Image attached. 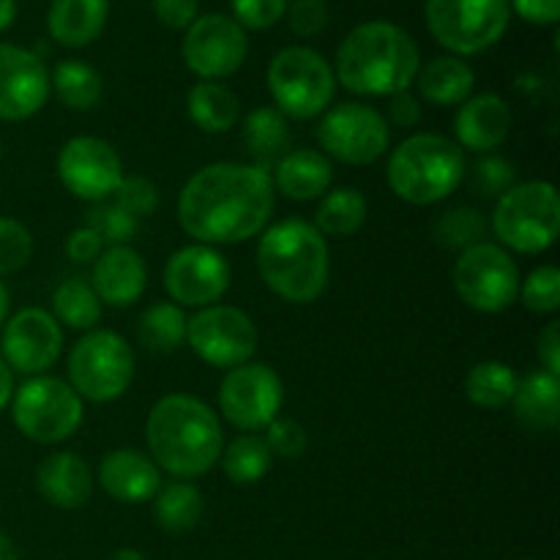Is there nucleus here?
Instances as JSON below:
<instances>
[{"label": "nucleus", "mask_w": 560, "mask_h": 560, "mask_svg": "<svg viewBox=\"0 0 560 560\" xmlns=\"http://www.w3.org/2000/svg\"><path fill=\"white\" fill-rule=\"evenodd\" d=\"M257 273L282 301L312 304L323 295L331 273L326 238L304 219L271 224L257 244Z\"/></svg>", "instance_id": "obj_4"}, {"label": "nucleus", "mask_w": 560, "mask_h": 560, "mask_svg": "<svg viewBox=\"0 0 560 560\" xmlns=\"http://www.w3.org/2000/svg\"><path fill=\"white\" fill-rule=\"evenodd\" d=\"M315 135L326 156L350 167L377 162L392 145V126L386 124V115L364 102H342L328 107L320 115Z\"/></svg>", "instance_id": "obj_11"}, {"label": "nucleus", "mask_w": 560, "mask_h": 560, "mask_svg": "<svg viewBox=\"0 0 560 560\" xmlns=\"http://www.w3.org/2000/svg\"><path fill=\"white\" fill-rule=\"evenodd\" d=\"M509 5L534 25H556L560 20V0H509Z\"/></svg>", "instance_id": "obj_50"}, {"label": "nucleus", "mask_w": 560, "mask_h": 560, "mask_svg": "<svg viewBox=\"0 0 560 560\" xmlns=\"http://www.w3.org/2000/svg\"><path fill=\"white\" fill-rule=\"evenodd\" d=\"M180 55L191 74L219 82L235 74L249 55V36L228 14H202L186 27Z\"/></svg>", "instance_id": "obj_15"}, {"label": "nucleus", "mask_w": 560, "mask_h": 560, "mask_svg": "<svg viewBox=\"0 0 560 560\" xmlns=\"http://www.w3.org/2000/svg\"><path fill=\"white\" fill-rule=\"evenodd\" d=\"M514 416L536 432L556 430L560 421V377L545 370L530 372L517 383L512 397Z\"/></svg>", "instance_id": "obj_27"}, {"label": "nucleus", "mask_w": 560, "mask_h": 560, "mask_svg": "<svg viewBox=\"0 0 560 560\" xmlns=\"http://www.w3.org/2000/svg\"><path fill=\"white\" fill-rule=\"evenodd\" d=\"M465 175H468V184L476 195L495 197V200L517 184V173H514L512 162H506L503 156H492V153H485V156L474 164V170Z\"/></svg>", "instance_id": "obj_39"}, {"label": "nucleus", "mask_w": 560, "mask_h": 560, "mask_svg": "<svg viewBox=\"0 0 560 560\" xmlns=\"http://www.w3.org/2000/svg\"><path fill=\"white\" fill-rule=\"evenodd\" d=\"M228 260L217 246L189 244L175 252L164 266V290L180 310H206L230 290Z\"/></svg>", "instance_id": "obj_16"}, {"label": "nucleus", "mask_w": 560, "mask_h": 560, "mask_svg": "<svg viewBox=\"0 0 560 560\" xmlns=\"http://www.w3.org/2000/svg\"><path fill=\"white\" fill-rule=\"evenodd\" d=\"M290 0H230L233 5V20L249 31H268L277 25L288 11Z\"/></svg>", "instance_id": "obj_43"}, {"label": "nucleus", "mask_w": 560, "mask_h": 560, "mask_svg": "<svg viewBox=\"0 0 560 560\" xmlns=\"http://www.w3.org/2000/svg\"><path fill=\"white\" fill-rule=\"evenodd\" d=\"M284 16H288V25L295 36L312 38L326 31L328 5L323 0H290Z\"/></svg>", "instance_id": "obj_45"}, {"label": "nucleus", "mask_w": 560, "mask_h": 560, "mask_svg": "<svg viewBox=\"0 0 560 560\" xmlns=\"http://www.w3.org/2000/svg\"><path fill=\"white\" fill-rule=\"evenodd\" d=\"M135 381V353L120 334L93 328L74 342L69 353V386L88 402H113Z\"/></svg>", "instance_id": "obj_8"}, {"label": "nucleus", "mask_w": 560, "mask_h": 560, "mask_svg": "<svg viewBox=\"0 0 560 560\" xmlns=\"http://www.w3.org/2000/svg\"><path fill=\"white\" fill-rule=\"evenodd\" d=\"M427 27L454 55H479L498 44L512 20L509 0H427Z\"/></svg>", "instance_id": "obj_10"}, {"label": "nucleus", "mask_w": 560, "mask_h": 560, "mask_svg": "<svg viewBox=\"0 0 560 560\" xmlns=\"http://www.w3.org/2000/svg\"><path fill=\"white\" fill-rule=\"evenodd\" d=\"M49 71L33 49L0 42V120H27L47 104Z\"/></svg>", "instance_id": "obj_19"}, {"label": "nucleus", "mask_w": 560, "mask_h": 560, "mask_svg": "<svg viewBox=\"0 0 560 560\" xmlns=\"http://www.w3.org/2000/svg\"><path fill=\"white\" fill-rule=\"evenodd\" d=\"M520 301L534 315H556L560 310V271L556 266H539L520 282Z\"/></svg>", "instance_id": "obj_38"}, {"label": "nucleus", "mask_w": 560, "mask_h": 560, "mask_svg": "<svg viewBox=\"0 0 560 560\" xmlns=\"http://www.w3.org/2000/svg\"><path fill=\"white\" fill-rule=\"evenodd\" d=\"M262 441L268 443L273 457L282 459H295L306 452V430L293 419H273L271 424L266 427V435Z\"/></svg>", "instance_id": "obj_44"}, {"label": "nucleus", "mask_w": 560, "mask_h": 560, "mask_svg": "<svg viewBox=\"0 0 560 560\" xmlns=\"http://www.w3.org/2000/svg\"><path fill=\"white\" fill-rule=\"evenodd\" d=\"M11 397H14V372L0 359V410L11 405Z\"/></svg>", "instance_id": "obj_51"}, {"label": "nucleus", "mask_w": 560, "mask_h": 560, "mask_svg": "<svg viewBox=\"0 0 560 560\" xmlns=\"http://www.w3.org/2000/svg\"><path fill=\"white\" fill-rule=\"evenodd\" d=\"M244 145L255 167L271 173L290 151L288 118L277 107H257L244 118Z\"/></svg>", "instance_id": "obj_28"}, {"label": "nucleus", "mask_w": 560, "mask_h": 560, "mask_svg": "<svg viewBox=\"0 0 560 560\" xmlns=\"http://www.w3.org/2000/svg\"><path fill=\"white\" fill-rule=\"evenodd\" d=\"M98 485L118 503H145L162 487V474L148 454L137 448H115L104 454L98 465Z\"/></svg>", "instance_id": "obj_21"}, {"label": "nucleus", "mask_w": 560, "mask_h": 560, "mask_svg": "<svg viewBox=\"0 0 560 560\" xmlns=\"http://www.w3.org/2000/svg\"><path fill=\"white\" fill-rule=\"evenodd\" d=\"M33 235L22 222L0 217V277L16 273L31 262Z\"/></svg>", "instance_id": "obj_41"}, {"label": "nucleus", "mask_w": 560, "mask_h": 560, "mask_svg": "<svg viewBox=\"0 0 560 560\" xmlns=\"http://www.w3.org/2000/svg\"><path fill=\"white\" fill-rule=\"evenodd\" d=\"M0 560H20L14 541H11L3 530H0Z\"/></svg>", "instance_id": "obj_53"}, {"label": "nucleus", "mask_w": 560, "mask_h": 560, "mask_svg": "<svg viewBox=\"0 0 560 560\" xmlns=\"http://www.w3.org/2000/svg\"><path fill=\"white\" fill-rule=\"evenodd\" d=\"M273 189L282 191L288 200L312 202L320 200L328 191L334 178V167L326 153L312 151V148H299L288 151L273 167Z\"/></svg>", "instance_id": "obj_24"}, {"label": "nucleus", "mask_w": 560, "mask_h": 560, "mask_svg": "<svg viewBox=\"0 0 560 560\" xmlns=\"http://www.w3.org/2000/svg\"><path fill=\"white\" fill-rule=\"evenodd\" d=\"M268 93L284 118H320L334 102L337 77L331 63L312 47H284L268 63Z\"/></svg>", "instance_id": "obj_7"}, {"label": "nucleus", "mask_w": 560, "mask_h": 560, "mask_svg": "<svg viewBox=\"0 0 560 560\" xmlns=\"http://www.w3.org/2000/svg\"><path fill=\"white\" fill-rule=\"evenodd\" d=\"M284 386L277 370L260 361L233 366L219 386V410L235 430L257 435L282 410Z\"/></svg>", "instance_id": "obj_14"}, {"label": "nucleus", "mask_w": 560, "mask_h": 560, "mask_svg": "<svg viewBox=\"0 0 560 560\" xmlns=\"http://www.w3.org/2000/svg\"><path fill=\"white\" fill-rule=\"evenodd\" d=\"M107 14L109 0H52L47 11V31L60 47L80 49L102 36Z\"/></svg>", "instance_id": "obj_25"}, {"label": "nucleus", "mask_w": 560, "mask_h": 560, "mask_svg": "<svg viewBox=\"0 0 560 560\" xmlns=\"http://www.w3.org/2000/svg\"><path fill=\"white\" fill-rule=\"evenodd\" d=\"M200 0H153V14L170 31H186L197 20Z\"/></svg>", "instance_id": "obj_46"}, {"label": "nucleus", "mask_w": 560, "mask_h": 560, "mask_svg": "<svg viewBox=\"0 0 560 560\" xmlns=\"http://www.w3.org/2000/svg\"><path fill=\"white\" fill-rule=\"evenodd\" d=\"M416 85L424 102L435 107H454L474 96L476 74L457 55H441L424 63L416 74Z\"/></svg>", "instance_id": "obj_26"}, {"label": "nucleus", "mask_w": 560, "mask_h": 560, "mask_svg": "<svg viewBox=\"0 0 560 560\" xmlns=\"http://www.w3.org/2000/svg\"><path fill=\"white\" fill-rule=\"evenodd\" d=\"M16 20V0H0V33L9 31Z\"/></svg>", "instance_id": "obj_52"}, {"label": "nucleus", "mask_w": 560, "mask_h": 560, "mask_svg": "<svg viewBox=\"0 0 560 560\" xmlns=\"http://www.w3.org/2000/svg\"><path fill=\"white\" fill-rule=\"evenodd\" d=\"M520 268L514 257L498 244L470 246L454 262V290L476 312H506L520 295Z\"/></svg>", "instance_id": "obj_12"}, {"label": "nucleus", "mask_w": 560, "mask_h": 560, "mask_svg": "<svg viewBox=\"0 0 560 560\" xmlns=\"http://www.w3.org/2000/svg\"><path fill=\"white\" fill-rule=\"evenodd\" d=\"M0 156H3V140H0Z\"/></svg>", "instance_id": "obj_56"}, {"label": "nucleus", "mask_w": 560, "mask_h": 560, "mask_svg": "<svg viewBox=\"0 0 560 560\" xmlns=\"http://www.w3.org/2000/svg\"><path fill=\"white\" fill-rule=\"evenodd\" d=\"M219 463H222L224 476L233 485H257L271 470L273 454L260 435L246 432V435H238L230 446L222 448Z\"/></svg>", "instance_id": "obj_36"}, {"label": "nucleus", "mask_w": 560, "mask_h": 560, "mask_svg": "<svg viewBox=\"0 0 560 560\" xmlns=\"http://www.w3.org/2000/svg\"><path fill=\"white\" fill-rule=\"evenodd\" d=\"M113 197H115V206H120L135 219L153 217L159 208V189L148 178H137V175L120 180L118 191H115Z\"/></svg>", "instance_id": "obj_42"}, {"label": "nucleus", "mask_w": 560, "mask_h": 560, "mask_svg": "<svg viewBox=\"0 0 560 560\" xmlns=\"http://www.w3.org/2000/svg\"><path fill=\"white\" fill-rule=\"evenodd\" d=\"M14 427L33 443L55 446L74 435L85 419L82 399L60 377L38 375L22 383L11 397Z\"/></svg>", "instance_id": "obj_9"}, {"label": "nucleus", "mask_w": 560, "mask_h": 560, "mask_svg": "<svg viewBox=\"0 0 560 560\" xmlns=\"http://www.w3.org/2000/svg\"><path fill=\"white\" fill-rule=\"evenodd\" d=\"M520 377L503 361H481L465 375V397L476 408L498 410L512 405L514 392H517Z\"/></svg>", "instance_id": "obj_34"}, {"label": "nucleus", "mask_w": 560, "mask_h": 560, "mask_svg": "<svg viewBox=\"0 0 560 560\" xmlns=\"http://www.w3.org/2000/svg\"><path fill=\"white\" fill-rule=\"evenodd\" d=\"M102 252H104L102 238H98L88 224L85 228L71 230L69 238H66V255H69V260L77 262V266H93Z\"/></svg>", "instance_id": "obj_47"}, {"label": "nucleus", "mask_w": 560, "mask_h": 560, "mask_svg": "<svg viewBox=\"0 0 560 560\" xmlns=\"http://www.w3.org/2000/svg\"><path fill=\"white\" fill-rule=\"evenodd\" d=\"M487 235V217L479 208L459 206L441 213L435 222V241L443 249L465 252L470 246L481 244Z\"/></svg>", "instance_id": "obj_37"}, {"label": "nucleus", "mask_w": 560, "mask_h": 560, "mask_svg": "<svg viewBox=\"0 0 560 560\" xmlns=\"http://www.w3.org/2000/svg\"><path fill=\"white\" fill-rule=\"evenodd\" d=\"M421 69L413 36L386 20L355 25L342 38L334 60L339 85L359 96H394L408 91Z\"/></svg>", "instance_id": "obj_2"}, {"label": "nucleus", "mask_w": 560, "mask_h": 560, "mask_svg": "<svg viewBox=\"0 0 560 560\" xmlns=\"http://www.w3.org/2000/svg\"><path fill=\"white\" fill-rule=\"evenodd\" d=\"M186 342L195 355L219 370H233L255 355L260 334L255 320L238 306L213 304L197 310L186 323Z\"/></svg>", "instance_id": "obj_13"}, {"label": "nucleus", "mask_w": 560, "mask_h": 560, "mask_svg": "<svg viewBox=\"0 0 560 560\" xmlns=\"http://www.w3.org/2000/svg\"><path fill=\"white\" fill-rule=\"evenodd\" d=\"M206 503L200 490L189 481H173L167 487H159L153 495V514H156L159 528L167 534H186L202 520Z\"/></svg>", "instance_id": "obj_32"}, {"label": "nucleus", "mask_w": 560, "mask_h": 560, "mask_svg": "<svg viewBox=\"0 0 560 560\" xmlns=\"http://www.w3.org/2000/svg\"><path fill=\"white\" fill-rule=\"evenodd\" d=\"M63 350V331L52 312L42 306H25L14 312L3 326L0 339V359L11 372L38 377L52 370Z\"/></svg>", "instance_id": "obj_18"}, {"label": "nucleus", "mask_w": 560, "mask_h": 560, "mask_svg": "<svg viewBox=\"0 0 560 560\" xmlns=\"http://www.w3.org/2000/svg\"><path fill=\"white\" fill-rule=\"evenodd\" d=\"M113 560H145V556L137 550H131V547H124V550H118L113 556Z\"/></svg>", "instance_id": "obj_55"}, {"label": "nucleus", "mask_w": 560, "mask_h": 560, "mask_svg": "<svg viewBox=\"0 0 560 560\" xmlns=\"http://www.w3.org/2000/svg\"><path fill=\"white\" fill-rule=\"evenodd\" d=\"M36 487L58 509H80L93 495V474L85 459L71 452H55L38 463Z\"/></svg>", "instance_id": "obj_23"}, {"label": "nucleus", "mask_w": 560, "mask_h": 560, "mask_svg": "<svg viewBox=\"0 0 560 560\" xmlns=\"http://www.w3.org/2000/svg\"><path fill=\"white\" fill-rule=\"evenodd\" d=\"M88 228L102 238L104 246H126L140 230V219L126 213L120 206H96L88 213Z\"/></svg>", "instance_id": "obj_40"}, {"label": "nucleus", "mask_w": 560, "mask_h": 560, "mask_svg": "<svg viewBox=\"0 0 560 560\" xmlns=\"http://www.w3.org/2000/svg\"><path fill=\"white\" fill-rule=\"evenodd\" d=\"M52 317L71 331H93L102 320V301L93 293L88 279L69 277L55 288Z\"/></svg>", "instance_id": "obj_33"}, {"label": "nucleus", "mask_w": 560, "mask_h": 560, "mask_svg": "<svg viewBox=\"0 0 560 560\" xmlns=\"http://www.w3.org/2000/svg\"><path fill=\"white\" fill-rule=\"evenodd\" d=\"M277 202L268 170L213 162L197 170L178 195V224L206 246L244 244L266 230Z\"/></svg>", "instance_id": "obj_1"}, {"label": "nucleus", "mask_w": 560, "mask_h": 560, "mask_svg": "<svg viewBox=\"0 0 560 560\" xmlns=\"http://www.w3.org/2000/svg\"><path fill=\"white\" fill-rule=\"evenodd\" d=\"M9 310H11L9 288H5V284L0 282V328H3L5 320H9Z\"/></svg>", "instance_id": "obj_54"}, {"label": "nucleus", "mask_w": 560, "mask_h": 560, "mask_svg": "<svg viewBox=\"0 0 560 560\" xmlns=\"http://www.w3.org/2000/svg\"><path fill=\"white\" fill-rule=\"evenodd\" d=\"M191 124L206 135H224L235 126L241 113L238 96L222 82L200 80L186 96Z\"/></svg>", "instance_id": "obj_29"}, {"label": "nucleus", "mask_w": 560, "mask_h": 560, "mask_svg": "<svg viewBox=\"0 0 560 560\" xmlns=\"http://www.w3.org/2000/svg\"><path fill=\"white\" fill-rule=\"evenodd\" d=\"M536 353H539L541 370L560 377V323H547L536 339Z\"/></svg>", "instance_id": "obj_49"}, {"label": "nucleus", "mask_w": 560, "mask_h": 560, "mask_svg": "<svg viewBox=\"0 0 560 560\" xmlns=\"http://www.w3.org/2000/svg\"><path fill=\"white\" fill-rule=\"evenodd\" d=\"M58 178L77 200L98 202L118 191L124 175V162L118 151L102 137H71L58 153Z\"/></svg>", "instance_id": "obj_17"}, {"label": "nucleus", "mask_w": 560, "mask_h": 560, "mask_svg": "<svg viewBox=\"0 0 560 560\" xmlns=\"http://www.w3.org/2000/svg\"><path fill=\"white\" fill-rule=\"evenodd\" d=\"M91 288L102 304L115 306V310L137 304L148 288L145 260L129 244L107 246L93 262Z\"/></svg>", "instance_id": "obj_20"}, {"label": "nucleus", "mask_w": 560, "mask_h": 560, "mask_svg": "<svg viewBox=\"0 0 560 560\" xmlns=\"http://www.w3.org/2000/svg\"><path fill=\"white\" fill-rule=\"evenodd\" d=\"M512 107L495 93H479L463 102L457 120H454V135L463 151L490 153L506 142L512 131Z\"/></svg>", "instance_id": "obj_22"}, {"label": "nucleus", "mask_w": 560, "mask_h": 560, "mask_svg": "<svg viewBox=\"0 0 560 560\" xmlns=\"http://www.w3.org/2000/svg\"><path fill=\"white\" fill-rule=\"evenodd\" d=\"M465 151L452 137L410 135L388 156L386 178L394 195L410 206L443 202L465 180Z\"/></svg>", "instance_id": "obj_5"}, {"label": "nucleus", "mask_w": 560, "mask_h": 560, "mask_svg": "<svg viewBox=\"0 0 560 560\" xmlns=\"http://www.w3.org/2000/svg\"><path fill=\"white\" fill-rule=\"evenodd\" d=\"M492 230L506 249L520 255H541L560 233V197L550 180L514 184L498 197Z\"/></svg>", "instance_id": "obj_6"}, {"label": "nucleus", "mask_w": 560, "mask_h": 560, "mask_svg": "<svg viewBox=\"0 0 560 560\" xmlns=\"http://www.w3.org/2000/svg\"><path fill=\"white\" fill-rule=\"evenodd\" d=\"M145 441L156 468L178 479H197L222 457L224 432L202 399L167 394L148 413Z\"/></svg>", "instance_id": "obj_3"}, {"label": "nucleus", "mask_w": 560, "mask_h": 560, "mask_svg": "<svg viewBox=\"0 0 560 560\" xmlns=\"http://www.w3.org/2000/svg\"><path fill=\"white\" fill-rule=\"evenodd\" d=\"M186 323H189V317L178 304L159 301L151 310L142 312L137 339L151 353H173L186 342Z\"/></svg>", "instance_id": "obj_35"}, {"label": "nucleus", "mask_w": 560, "mask_h": 560, "mask_svg": "<svg viewBox=\"0 0 560 560\" xmlns=\"http://www.w3.org/2000/svg\"><path fill=\"white\" fill-rule=\"evenodd\" d=\"M388 126H397V129H413L421 124V102L410 91L394 93L388 96Z\"/></svg>", "instance_id": "obj_48"}, {"label": "nucleus", "mask_w": 560, "mask_h": 560, "mask_svg": "<svg viewBox=\"0 0 560 560\" xmlns=\"http://www.w3.org/2000/svg\"><path fill=\"white\" fill-rule=\"evenodd\" d=\"M49 88H52L63 107L74 109V113H85V109H93L98 104L104 82L102 74L91 63L69 58L55 66V71L49 74Z\"/></svg>", "instance_id": "obj_31"}, {"label": "nucleus", "mask_w": 560, "mask_h": 560, "mask_svg": "<svg viewBox=\"0 0 560 560\" xmlns=\"http://www.w3.org/2000/svg\"><path fill=\"white\" fill-rule=\"evenodd\" d=\"M366 222V200L353 186H339L323 195L315 213V228L323 238H350Z\"/></svg>", "instance_id": "obj_30"}]
</instances>
